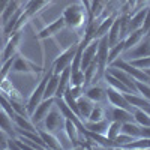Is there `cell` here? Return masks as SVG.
<instances>
[{"label": "cell", "mask_w": 150, "mask_h": 150, "mask_svg": "<svg viewBox=\"0 0 150 150\" xmlns=\"http://www.w3.org/2000/svg\"><path fill=\"white\" fill-rule=\"evenodd\" d=\"M86 84V78H84V71L78 69L75 72H71V80H69V86H84Z\"/></svg>", "instance_id": "37"}, {"label": "cell", "mask_w": 150, "mask_h": 150, "mask_svg": "<svg viewBox=\"0 0 150 150\" xmlns=\"http://www.w3.org/2000/svg\"><path fill=\"white\" fill-rule=\"evenodd\" d=\"M105 92H107V101L110 102V105L119 107V108H125V110H128V111L134 112L135 108L126 101V98H125L123 93L117 92L116 89H112V87H110V86L105 89Z\"/></svg>", "instance_id": "10"}, {"label": "cell", "mask_w": 150, "mask_h": 150, "mask_svg": "<svg viewBox=\"0 0 150 150\" xmlns=\"http://www.w3.org/2000/svg\"><path fill=\"white\" fill-rule=\"evenodd\" d=\"M81 5L84 6V9L89 12V18H90V6H92V0H81Z\"/></svg>", "instance_id": "42"}, {"label": "cell", "mask_w": 150, "mask_h": 150, "mask_svg": "<svg viewBox=\"0 0 150 150\" xmlns=\"http://www.w3.org/2000/svg\"><path fill=\"white\" fill-rule=\"evenodd\" d=\"M102 80H105L107 81V84L110 86V87H112V89H116L117 92H120V93H128V92H131L126 86H125L120 80H117L114 75H111L108 71H105V74H104V78Z\"/></svg>", "instance_id": "26"}, {"label": "cell", "mask_w": 150, "mask_h": 150, "mask_svg": "<svg viewBox=\"0 0 150 150\" xmlns=\"http://www.w3.org/2000/svg\"><path fill=\"white\" fill-rule=\"evenodd\" d=\"M132 114H134V120L138 125H141V126H150V116L147 114L144 110L135 108Z\"/></svg>", "instance_id": "33"}, {"label": "cell", "mask_w": 150, "mask_h": 150, "mask_svg": "<svg viewBox=\"0 0 150 150\" xmlns=\"http://www.w3.org/2000/svg\"><path fill=\"white\" fill-rule=\"evenodd\" d=\"M12 120H14V125L21 129H27V131H36V126L33 125V122L30 120V117L21 116V114H15L12 116Z\"/></svg>", "instance_id": "30"}, {"label": "cell", "mask_w": 150, "mask_h": 150, "mask_svg": "<svg viewBox=\"0 0 150 150\" xmlns=\"http://www.w3.org/2000/svg\"><path fill=\"white\" fill-rule=\"evenodd\" d=\"M66 26L65 24V20L63 18H57L56 21H53V23H50V24H47V26L44 27V29H41L39 32L36 33V39L38 41H44V39H50V38H53L54 35H57L62 29H63Z\"/></svg>", "instance_id": "11"}, {"label": "cell", "mask_w": 150, "mask_h": 150, "mask_svg": "<svg viewBox=\"0 0 150 150\" xmlns=\"http://www.w3.org/2000/svg\"><path fill=\"white\" fill-rule=\"evenodd\" d=\"M143 36H144V33H143L141 29L128 33L126 38H125V51H128V50H131L132 47H135L137 44L143 39Z\"/></svg>", "instance_id": "29"}, {"label": "cell", "mask_w": 150, "mask_h": 150, "mask_svg": "<svg viewBox=\"0 0 150 150\" xmlns=\"http://www.w3.org/2000/svg\"><path fill=\"white\" fill-rule=\"evenodd\" d=\"M129 63L138 69H150V56H146V57H140V59H132L129 60Z\"/></svg>", "instance_id": "38"}, {"label": "cell", "mask_w": 150, "mask_h": 150, "mask_svg": "<svg viewBox=\"0 0 150 150\" xmlns=\"http://www.w3.org/2000/svg\"><path fill=\"white\" fill-rule=\"evenodd\" d=\"M0 66H2V48H0Z\"/></svg>", "instance_id": "44"}, {"label": "cell", "mask_w": 150, "mask_h": 150, "mask_svg": "<svg viewBox=\"0 0 150 150\" xmlns=\"http://www.w3.org/2000/svg\"><path fill=\"white\" fill-rule=\"evenodd\" d=\"M8 134L0 129V149H6V141H8Z\"/></svg>", "instance_id": "41"}, {"label": "cell", "mask_w": 150, "mask_h": 150, "mask_svg": "<svg viewBox=\"0 0 150 150\" xmlns=\"http://www.w3.org/2000/svg\"><path fill=\"white\" fill-rule=\"evenodd\" d=\"M14 120H12L6 112L0 108V129L2 131H5L9 137H14V135H17L15 134V129H14Z\"/></svg>", "instance_id": "24"}, {"label": "cell", "mask_w": 150, "mask_h": 150, "mask_svg": "<svg viewBox=\"0 0 150 150\" xmlns=\"http://www.w3.org/2000/svg\"><path fill=\"white\" fill-rule=\"evenodd\" d=\"M98 42H99V39H93L87 47H84L83 54H81V66H80L81 71H84L95 60L96 51H98Z\"/></svg>", "instance_id": "15"}, {"label": "cell", "mask_w": 150, "mask_h": 150, "mask_svg": "<svg viewBox=\"0 0 150 150\" xmlns=\"http://www.w3.org/2000/svg\"><path fill=\"white\" fill-rule=\"evenodd\" d=\"M69 80H71V66L65 68L63 71L60 72V77H59V86H57V90L54 98H62L65 93V90L69 87Z\"/></svg>", "instance_id": "20"}, {"label": "cell", "mask_w": 150, "mask_h": 150, "mask_svg": "<svg viewBox=\"0 0 150 150\" xmlns=\"http://www.w3.org/2000/svg\"><path fill=\"white\" fill-rule=\"evenodd\" d=\"M51 74H53V68L50 66V68H48V71H45V74H44V78H42L39 83H38L36 89H35V90L32 92V95L29 96L27 102H26V110H27V114H29V116H32V114H33V111L36 110V107L39 105V102L44 99L45 86H47V83H48L50 77H51Z\"/></svg>", "instance_id": "2"}, {"label": "cell", "mask_w": 150, "mask_h": 150, "mask_svg": "<svg viewBox=\"0 0 150 150\" xmlns=\"http://www.w3.org/2000/svg\"><path fill=\"white\" fill-rule=\"evenodd\" d=\"M122 149H150V137L147 138H137L131 143L125 144Z\"/></svg>", "instance_id": "34"}, {"label": "cell", "mask_w": 150, "mask_h": 150, "mask_svg": "<svg viewBox=\"0 0 150 150\" xmlns=\"http://www.w3.org/2000/svg\"><path fill=\"white\" fill-rule=\"evenodd\" d=\"M84 126L87 131H92V132H96V134H107V129H108V125H110V120L108 119H102V120H96V122H92V120H83Z\"/></svg>", "instance_id": "19"}, {"label": "cell", "mask_w": 150, "mask_h": 150, "mask_svg": "<svg viewBox=\"0 0 150 150\" xmlns=\"http://www.w3.org/2000/svg\"><path fill=\"white\" fill-rule=\"evenodd\" d=\"M150 56V36H143V39L137 44L135 47H132L128 51H123V57L125 60H132V59H140V57H146Z\"/></svg>", "instance_id": "8"}, {"label": "cell", "mask_w": 150, "mask_h": 150, "mask_svg": "<svg viewBox=\"0 0 150 150\" xmlns=\"http://www.w3.org/2000/svg\"><path fill=\"white\" fill-rule=\"evenodd\" d=\"M56 102V98H48V99H42V101L39 102V105L36 107V110L33 111V114L30 116V120L33 122V125H38V123H41L45 116L48 114V111L53 108Z\"/></svg>", "instance_id": "13"}, {"label": "cell", "mask_w": 150, "mask_h": 150, "mask_svg": "<svg viewBox=\"0 0 150 150\" xmlns=\"http://www.w3.org/2000/svg\"><path fill=\"white\" fill-rule=\"evenodd\" d=\"M21 36L23 35H21V30H20V32H14L6 39V45L2 50V63L9 60L11 57H14L18 53V48H20V44H21Z\"/></svg>", "instance_id": "9"}, {"label": "cell", "mask_w": 150, "mask_h": 150, "mask_svg": "<svg viewBox=\"0 0 150 150\" xmlns=\"http://www.w3.org/2000/svg\"><path fill=\"white\" fill-rule=\"evenodd\" d=\"M116 17H117V14H110L108 17H105L101 23H99L98 30H96V39H99V38L108 35V30H110V27H111V24L114 23Z\"/></svg>", "instance_id": "27"}, {"label": "cell", "mask_w": 150, "mask_h": 150, "mask_svg": "<svg viewBox=\"0 0 150 150\" xmlns=\"http://www.w3.org/2000/svg\"><path fill=\"white\" fill-rule=\"evenodd\" d=\"M59 77L60 74H51L47 86H45V92H44V99H48V98H54L56 95V90H57V86H59Z\"/></svg>", "instance_id": "28"}, {"label": "cell", "mask_w": 150, "mask_h": 150, "mask_svg": "<svg viewBox=\"0 0 150 150\" xmlns=\"http://www.w3.org/2000/svg\"><path fill=\"white\" fill-rule=\"evenodd\" d=\"M125 98H126V101L134 107V108H140V110H147L150 107V101L144 96H141L140 93H132V92H128V93H123Z\"/></svg>", "instance_id": "18"}, {"label": "cell", "mask_w": 150, "mask_h": 150, "mask_svg": "<svg viewBox=\"0 0 150 150\" xmlns=\"http://www.w3.org/2000/svg\"><path fill=\"white\" fill-rule=\"evenodd\" d=\"M36 131H38V134L41 135V138L44 140V143L47 144V147H48V149H54V150L63 149V146H62V143H60V141L57 140V137H56L54 134L48 132L47 129L44 131V129H38V128H36Z\"/></svg>", "instance_id": "22"}, {"label": "cell", "mask_w": 150, "mask_h": 150, "mask_svg": "<svg viewBox=\"0 0 150 150\" xmlns=\"http://www.w3.org/2000/svg\"><path fill=\"white\" fill-rule=\"evenodd\" d=\"M77 105H78V111H80L81 120H86L87 117H89V114H90V111H92L95 102H92L87 96L81 95V96L77 99Z\"/></svg>", "instance_id": "23"}, {"label": "cell", "mask_w": 150, "mask_h": 150, "mask_svg": "<svg viewBox=\"0 0 150 150\" xmlns=\"http://www.w3.org/2000/svg\"><path fill=\"white\" fill-rule=\"evenodd\" d=\"M62 18L65 20L66 27L71 29H80V27H86V24L89 23V12L84 9L83 5H77L72 3L69 6H66L63 9V14H62Z\"/></svg>", "instance_id": "1"}, {"label": "cell", "mask_w": 150, "mask_h": 150, "mask_svg": "<svg viewBox=\"0 0 150 150\" xmlns=\"http://www.w3.org/2000/svg\"><path fill=\"white\" fill-rule=\"evenodd\" d=\"M132 140H135L134 137H131V135H128V134H125V132H120V134L116 137V138H114V141H116V144H117L119 149H122L125 144L131 143Z\"/></svg>", "instance_id": "40"}, {"label": "cell", "mask_w": 150, "mask_h": 150, "mask_svg": "<svg viewBox=\"0 0 150 150\" xmlns=\"http://www.w3.org/2000/svg\"><path fill=\"white\" fill-rule=\"evenodd\" d=\"M78 44H80V42H78ZM78 44L71 45L69 48L63 50V51H60V54L56 56V59L53 60V63H51V68H53V72H54V74H60L65 68L71 66L72 59H74V56H75V51H77V48H78Z\"/></svg>", "instance_id": "6"}, {"label": "cell", "mask_w": 150, "mask_h": 150, "mask_svg": "<svg viewBox=\"0 0 150 150\" xmlns=\"http://www.w3.org/2000/svg\"><path fill=\"white\" fill-rule=\"evenodd\" d=\"M107 36H108V45H110V48L112 45H116L119 41H122L120 39V20H119V15L116 17L114 23L111 24V27H110Z\"/></svg>", "instance_id": "25"}, {"label": "cell", "mask_w": 150, "mask_h": 150, "mask_svg": "<svg viewBox=\"0 0 150 150\" xmlns=\"http://www.w3.org/2000/svg\"><path fill=\"white\" fill-rule=\"evenodd\" d=\"M135 83H137V90H138V93L141 96H144L147 101H150V84H146V83L138 81V80H137Z\"/></svg>", "instance_id": "39"}, {"label": "cell", "mask_w": 150, "mask_h": 150, "mask_svg": "<svg viewBox=\"0 0 150 150\" xmlns=\"http://www.w3.org/2000/svg\"><path fill=\"white\" fill-rule=\"evenodd\" d=\"M111 75H114V77L117 80H120L125 86L128 87V89L132 92V93H138V90H137V80L132 77V75H129L128 72H125L123 69H119V68H114V66H107V69Z\"/></svg>", "instance_id": "12"}, {"label": "cell", "mask_w": 150, "mask_h": 150, "mask_svg": "<svg viewBox=\"0 0 150 150\" xmlns=\"http://www.w3.org/2000/svg\"><path fill=\"white\" fill-rule=\"evenodd\" d=\"M108 66H114V68L123 69L125 72H128L129 75H132L135 80L143 81V83H146V84H150V77H149V75H147L143 69H138V68L132 66L128 60H125V59H122V57H117L116 60H112Z\"/></svg>", "instance_id": "7"}, {"label": "cell", "mask_w": 150, "mask_h": 150, "mask_svg": "<svg viewBox=\"0 0 150 150\" xmlns=\"http://www.w3.org/2000/svg\"><path fill=\"white\" fill-rule=\"evenodd\" d=\"M47 69H44V66L41 65H36L35 62H32L30 59L15 54L14 57V63H12L11 72H15V74H32V75H39L42 72H45Z\"/></svg>", "instance_id": "3"}, {"label": "cell", "mask_w": 150, "mask_h": 150, "mask_svg": "<svg viewBox=\"0 0 150 150\" xmlns=\"http://www.w3.org/2000/svg\"><path fill=\"white\" fill-rule=\"evenodd\" d=\"M105 119L111 120H117L122 123H126V122H135L134 120V114L131 111L125 110V108H119V107H112L110 110H105Z\"/></svg>", "instance_id": "14"}, {"label": "cell", "mask_w": 150, "mask_h": 150, "mask_svg": "<svg viewBox=\"0 0 150 150\" xmlns=\"http://www.w3.org/2000/svg\"><path fill=\"white\" fill-rule=\"evenodd\" d=\"M65 116L60 112V110L57 108V105L54 104L53 108L48 111V114L45 116V119L42 120L44 125H45V129L51 134H57L60 132L62 129H65Z\"/></svg>", "instance_id": "5"}, {"label": "cell", "mask_w": 150, "mask_h": 150, "mask_svg": "<svg viewBox=\"0 0 150 150\" xmlns=\"http://www.w3.org/2000/svg\"><path fill=\"white\" fill-rule=\"evenodd\" d=\"M122 132L128 134L134 138H141V125H138L137 122H126L122 123Z\"/></svg>", "instance_id": "31"}, {"label": "cell", "mask_w": 150, "mask_h": 150, "mask_svg": "<svg viewBox=\"0 0 150 150\" xmlns=\"http://www.w3.org/2000/svg\"><path fill=\"white\" fill-rule=\"evenodd\" d=\"M125 51V39L119 41L116 45H112L108 51V65L111 63L112 60H116L117 57H120V54H123Z\"/></svg>", "instance_id": "32"}, {"label": "cell", "mask_w": 150, "mask_h": 150, "mask_svg": "<svg viewBox=\"0 0 150 150\" xmlns=\"http://www.w3.org/2000/svg\"><path fill=\"white\" fill-rule=\"evenodd\" d=\"M81 38H83V35L80 32H77L75 29H71V27H66L65 26L57 35L53 36V41L56 42V45H57V48L60 50V51H63V50L69 48L71 45L78 44L81 41Z\"/></svg>", "instance_id": "4"}, {"label": "cell", "mask_w": 150, "mask_h": 150, "mask_svg": "<svg viewBox=\"0 0 150 150\" xmlns=\"http://www.w3.org/2000/svg\"><path fill=\"white\" fill-rule=\"evenodd\" d=\"M144 72H146V74L149 75V77H150V69H144Z\"/></svg>", "instance_id": "45"}, {"label": "cell", "mask_w": 150, "mask_h": 150, "mask_svg": "<svg viewBox=\"0 0 150 150\" xmlns=\"http://www.w3.org/2000/svg\"><path fill=\"white\" fill-rule=\"evenodd\" d=\"M146 14H147V6H146V8H141V9H138V11H135V14L131 15V20H129V33L143 27Z\"/></svg>", "instance_id": "21"}, {"label": "cell", "mask_w": 150, "mask_h": 150, "mask_svg": "<svg viewBox=\"0 0 150 150\" xmlns=\"http://www.w3.org/2000/svg\"><path fill=\"white\" fill-rule=\"evenodd\" d=\"M8 3H9V0H0V15L3 14V11H5V8H6Z\"/></svg>", "instance_id": "43"}, {"label": "cell", "mask_w": 150, "mask_h": 150, "mask_svg": "<svg viewBox=\"0 0 150 150\" xmlns=\"http://www.w3.org/2000/svg\"><path fill=\"white\" fill-rule=\"evenodd\" d=\"M102 119H105V108H104L101 104H98V105H93L89 117H87L86 120L96 122V120H102Z\"/></svg>", "instance_id": "35"}, {"label": "cell", "mask_w": 150, "mask_h": 150, "mask_svg": "<svg viewBox=\"0 0 150 150\" xmlns=\"http://www.w3.org/2000/svg\"><path fill=\"white\" fill-rule=\"evenodd\" d=\"M84 96H87L95 104H104L107 101V92L101 86H90L89 89L84 90Z\"/></svg>", "instance_id": "16"}, {"label": "cell", "mask_w": 150, "mask_h": 150, "mask_svg": "<svg viewBox=\"0 0 150 150\" xmlns=\"http://www.w3.org/2000/svg\"><path fill=\"white\" fill-rule=\"evenodd\" d=\"M65 134L68 135V138H69V141L72 143V147L74 149H78L80 147V140H81V135L83 134H80V131H78V128L75 126V125L71 122V120H65Z\"/></svg>", "instance_id": "17"}, {"label": "cell", "mask_w": 150, "mask_h": 150, "mask_svg": "<svg viewBox=\"0 0 150 150\" xmlns=\"http://www.w3.org/2000/svg\"><path fill=\"white\" fill-rule=\"evenodd\" d=\"M119 2H120V5H125V3H126V0H119Z\"/></svg>", "instance_id": "46"}, {"label": "cell", "mask_w": 150, "mask_h": 150, "mask_svg": "<svg viewBox=\"0 0 150 150\" xmlns=\"http://www.w3.org/2000/svg\"><path fill=\"white\" fill-rule=\"evenodd\" d=\"M146 36H150V29L147 30V33H146Z\"/></svg>", "instance_id": "47"}, {"label": "cell", "mask_w": 150, "mask_h": 150, "mask_svg": "<svg viewBox=\"0 0 150 150\" xmlns=\"http://www.w3.org/2000/svg\"><path fill=\"white\" fill-rule=\"evenodd\" d=\"M122 132V122H117V120H111L110 125H108V129H107V137L110 140H114L116 137Z\"/></svg>", "instance_id": "36"}]
</instances>
